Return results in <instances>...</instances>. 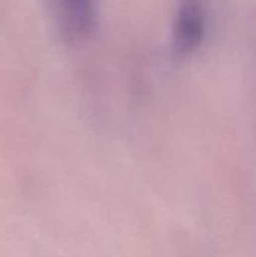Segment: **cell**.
I'll use <instances>...</instances> for the list:
<instances>
[{
	"instance_id": "cell-1",
	"label": "cell",
	"mask_w": 256,
	"mask_h": 257,
	"mask_svg": "<svg viewBox=\"0 0 256 257\" xmlns=\"http://www.w3.org/2000/svg\"><path fill=\"white\" fill-rule=\"evenodd\" d=\"M205 35V11L201 0H181L174 24V50L180 56L193 53Z\"/></svg>"
},
{
	"instance_id": "cell-2",
	"label": "cell",
	"mask_w": 256,
	"mask_h": 257,
	"mask_svg": "<svg viewBox=\"0 0 256 257\" xmlns=\"http://www.w3.org/2000/svg\"><path fill=\"white\" fill-rule=\"evenodd\" d=\"M60 32L69 41L92 35L97 26L95 0H54Z\"/></svg>"
}]
</instances>
